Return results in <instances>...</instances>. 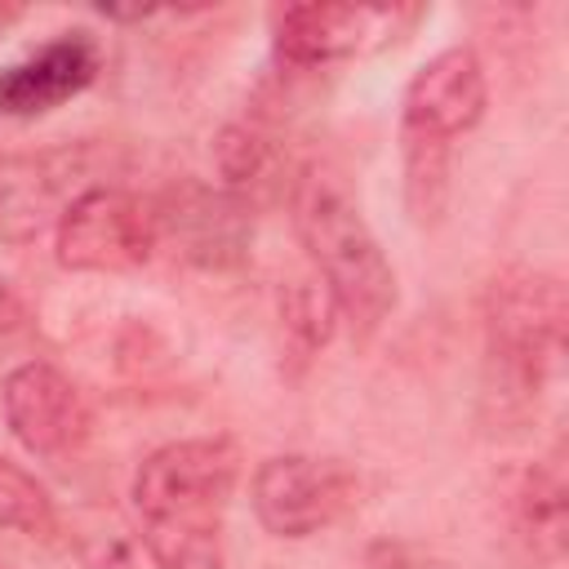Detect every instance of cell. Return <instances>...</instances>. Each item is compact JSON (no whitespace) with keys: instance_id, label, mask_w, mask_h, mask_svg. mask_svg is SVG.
<instances>
[{"instance_id":"5bb4252c","label":"cell","mask_w":569,"mask_h":569,"mask_svg":"<svg viewBox=\"0 0 569 569\" xmlns=\"http://www.w3.org/2000/svg\"><path fill=\"white\" fill-rule=\"evenodd\" d=\"M213 169L222 178V191L231 196H249L258 182H267V169H271V142L262 129L253 124H227L218 129L213 138Z\"/></svg>"},{"instance_id":"52a82bcc","label":"cell","mask_w":569,"mask_h":569,"mask_svg":"<svg viewBox=\"0 0 569 569\" xmlns=\"http://www.w3.org/2000/svg\"><path fill=\"white\" fill-rule=\"evenodd\" d=\"M4 422L13 440L44 462H62L80 453L93 436V409L84 391L49 360H22L4 373L0 387Z\"/></svg>"},{"instance_id":"9a60e30c","label":"cell","mask_w":569,"mask_h":569,"mask_svg":"<svg viewBox=\"0 0 569 569\" xmlns=\"http://www.w3.org/2000/svg\"><path fill=\"white\" fill-rule=\"evenodd\" d=\"M84 569H169L156 547L133 529H98L80 542Z\"/></svg>"},{"instance_id":"30bf717a","label":"cell","mask_w":569,"mask_h":569,"mask_svg":"<svg viewBox=\"0 0 569 569\" xmlns=\"http://www.w3.org/2000/svg\"><path fill=\"white\" fill-rule=\"evenodd\" d=\"M156 218H160V236H169L178 253L196 267L222 271L236 267L249 249V204L222 187L213 191L187 182L156 204Z\"/></svg>"},{"instance_id":"7c38bea8","label":"cell","mask_w":569,"mask_h":569,"mask_svg":"<svg viewBox=\"0 0 569 569\" xmlns=\"http://www.w3.org/2000/svg\"><path fill=\"white\" fill-rule=\"evenodd\" d=\"M280 325H284V347H289V356L311 360V356L333 338L338 307H333L329 289H325L316 276H302V280H293V284L280 293Z\"/></svg>"},{"instance_id":"9c48e42d","label":"cell","mask_w":569,"mask_h":569,"mask_svg":"<svg viewBox=\"0 0 569 569\" xmlns=\"http://www.w3.org/2000/svg\"><path fill=\"white\" fill-rule=\"evenodd\" d=\"M98 67H102L98 40L89 31H62L40 49H31L27 58L0 67V116H18V120L44 116L71 102L76 93H84Z\"/></svg>"},{"instance_id":"6da1fadb","label":"cell","mask_w":569,"mask_h":569,"mask_svg":"<svg viewBox=\"0 0 569 569\" xmlns=\"http://www.w3.org/2000/svg\"><path fill=\"white\" fill-rule=\"evenodd\" d=\"M240 480L231 436H187L151 449L129 485L142 538L169 569H222V516Z\"/></svg>"},{"instance_id":"7a4b0ae2","label":"cell","mask_w":569,"mask_h":569,"mask_svg":"<svg viewBox=\"0 0 569 569\" xmlns=\"http://www.w3.org/2000/svg\"><path fill=\"white\" fill-rule=\"evenodd\" d=\"M293 227L311 258V276L329 289L338 320L356 342H369L396 311V267L369 231L360 204L325 169H307L293 182Z\"/></svg>"},{"instance_id":"8992f818","label":"cell","mask_w":569,"mask_h":569,"mask_svg":"<svg viewBox=\"0 0 569 569\" xmlns=\"http://www.w3.org/2000/svg\"><path fill=\"white\" fill-rule=\"evenodd\" d=\"M249 502L271 538H311L338 525L360 502V476L342 458L276 453L262 458L249 480Z\"/></svg>"},{"instance_id":"ba28073f","label":"cell","mask_w":569,"mask_h":569,"mask_svg":"<svg viewBox=\"0 0 569 569\" xmlns=\"http://www.w3.org/2000/svg\"><path fill=\"white\" fill-rule=\"evenodd\" d=\"M396 18L400 9L387 4H329V0L284 4L271 18V49L284 67L316 71L360 53L373 36L396 31Z\"/></svg>"},{"instance_id":"5b68a950","label":"cell","mask_w":569,"mask_h":569,"mask_svg":"<svg viewBox=\"0 0 569 569\" xmlns=\"http://www.w3.org/2000/svg\"><path fill=\"white\" fill-rule=\"evenodd\" d=\"M156 244H160L156 204L124 187L80 191L53 227V258L62 271H76V276L138 271L156 253Z\"/></svg>"},{"instance_id":"2e32d148","label":"cell","mask_w":569,"mask_h":569,"mask_svg":"<svg viewBox=\"0 0 569 569\" xmlns=\"http://www.w3.org/2000/svg\"><path fill=\"white\" fill-rule=\"evenodd\" d=\"M31 325V311H27V302L0 280V338H9V333H22Z\"/></svg>"},{"instance_id":"4fadbf2b","label":"cell","mask_w":569,"mask_h":569,"mask_svg":"<svg viewBox=\"0 0 569 569\" xmlns=\"http://www.w3.org/2000/svg\"><path fill=\"white\" fill-rule=\"evenodd\" d=\"M0 529L27 533V538H53L58 511L49 489L18 462L0 458Z\"/></svg>"},{"instance_id":"3957f363","label":"cell","mask_w":569,"mask_h":569,"mask_svg":"<svg viewBox=\"0 0 569 569\" xmlns=\"http://www.w3.org/2000/svg\"><path fill=\"white\" fill-rule=\"evenodd\" d=\"M489 107V76L476 49L453 44L427 58L400 98L405 209L418 227H436L449 204L453 138L471 133Z\"/></svg>"},{"instance_id":"8fae6325","label":"cell","mask_w":569,"mask_h":569,"mask_svg":"<svg viewBox=\"0 0 569 569\" xmlns=\"http://www.w3.org/2000/svg\"><path fill=\"white\" fill-rule=\"evenodd\" d=\"M511 533L529 547L533 560H560L565 551V471L556 458L529 462L516 471L507 493Z\"/></svg>"},{"instance_id":"277c9868","label":"cell","mask_w":569,"mask_h":569,"mask_svg":"<svg viewBox=\"0 0 569 569\" xmlns=\"http://www.w3.org/2000/svg\"><path fill=\"white\" fill-rule=\"evenodd\" d=\"M569 298L560 276L538 267H507L485 284L480 329H485V373L489 396L502 413L538 409L560 356H565Z\"/></svg>"}]
</instances>
